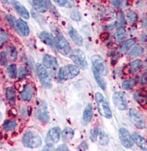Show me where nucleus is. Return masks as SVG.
Masks as SVG:
<instances>
[{"label":"nucleus","mask_w":147,"mask_h":151,"mask_svg":"<svg viewBox=\"0 0 147 151\" xmlns=\"http://www.w3.org/2000/svg\"><path fill=\"white\" fill-rule=\"evenodd\" d=\"M79 74V68L75 65H66L60 68L58 73V80L59 82H65L72 79Z\"/></svg>","instance_id":"1"},{"label":"nucleus","mask_w":147,"mask_h":151,"mask_svg":"<svg viewBox=\"0 0 147 151\" xmlns=\"http://www.w3.org/2000/svg\"><path fill=\"white\" fill-rule=\"evenodd\" d=\"M95 100H96L97 107H98L100 114L107 119H111L113 117L112 111H111L107 101L104 97L103 94L97 92L95 94Z\"/></svg>","instance_id":"2"},{"label":"nucleus","mask_w":147,"mask_h":151,"mask_svg":"<svg viewBox=\"0 0 147 151\" xmlns=\"http://www.w3.org/2000/svg\"><path fill=\"white\" fill-rule=\"evenodd\" d=\"M22 142L25 147L29 148H38L42 144L41 138L37 132L34 131L26 132L23 137Z\"/></svg>","instance_id":"3"},{"label":"nucleus","mask_w":147,"mask_h":151,"mask_svg":"<svg viewBox=\"0 0 147 151\" xmlns=\"http://www.w3.org/2000/svg\"><path fill=\"white\" fill-rule=\"evenodd\" d=\"M55 39V46L59 53L63 55L69 56L70 54L72 53V49H71V47L67 40L61 34V32L56 33Z\"/></svg>","instance_id":"4"},{"label":"nucleus","mask_w":147,"mask_h":151,"mask_svg":"<svg viewBox=\"0 0 147 151\" xmlns=\"http://www.w3.org/2000/svg\"><path fill=\"white\" fill-rule=\"evenodd\" d=\"M130 120L134 126L138 129H144L146 127V122L144 118L138 111L136 109L132 108L129 110Z\"/></svg>","instance_id":"5"},{"label":"nucleus","mask_w":147,"mask_h":151,"mask_svg":"<svg viewBox=\"0 0 147 151\" xmlns=\"http://www.w3.org/2000/svg\"><path fill=\"white\" fill-rule=\"evenodd\" d=\"M36 72L40 82L46 88H50L52 86L50 77L44 65L38 63L36 67Z\"/></svg>","instance_id":"6"},{"label":"nucleus","mask_w":147,"mask_h":151,"mask_svg":"<svg viewBox=\"0 0 147 151\" xmlns=\"http://www.w3.org/2000/svg\"><path fill=\"white\" fill-rule=\"evenodd\" d=\"M68 57L82 69H86L87 68V62L85 54L80 49H75L74 51H72Z\"/></svg>","instance_id":"7"},{"label":"nucleus","mask_w":147,"mask_h":151,"mask_svg":"<svg viewBox=\"0 0 147 151\" xmlns=\"http://www.w3.org/2000/svg\"><path fill=\"white\" fill-rule=\"evenodd\" d=\"M119 138L122 145L126 148H131L134 146V141L132 135L126 128L122 127L119 130Z\"/></svg>","instance_id":"8"},{"label":"nucleus","mask_w":147,"mask_h":151,"mask_svg":"<svg viewBox=\"0 0 147 151\" xmlns=\"http://www.w3.org/2000/svg\"><path fill=\"white\" fill-rule=\"evenodd\" d=\"M60 137V128L59 127H54L47 132L45 138V142L47 145L53 146L58 143Z\"/></svg>","instance_id":"9"},{"label":"nucleus","mask_w":147,"mask_h":151,"mask_svg":"<svg viewBox=\"0 0 147 151\" xmlns=\"http://www.w3.org/2000/svg\"><path fill=\"white\" fill-rule=\"evenodd\" d=\"M113 101L116 107L120 110H126L127 109V104L125 99V94L123 92L117 91L113 94Z\"/></svg>","instance_id":"10"},{"label":"nucleus","mask_w":147,"mask_h":151,"mask_svg":"<svg viewBox=\"0 0 147 151\" xmlns=\"http://www.w3.org/2000/svg\"><path fill=\"white\" fill-rule=\"evenodd\" d=\"M92 68L96 69L98 72L100 73L102 75H106L107 71L104 64V61L103 58L99 55H94L92 57Z\"/></svg>","instance_id":"11"},{"label":"nucleus","mask_w":147,"mask_h":151,"mask_svg":"<svg viewBox=\"0 0 147 151\" xmlns=\"http://www.w3.org/2000/svg\"><path fill=\"white\" fill-rule=\"evenodd\" d=\"M11 4L12 5L13 8L16 11V12H17L21 17L26 19V20L29 19V12H28L27 9L22 4H20V2L16 1V0H12Z\"/></svg>","instance_id":"12"},{"label":"nucleus","mask_w":147,"mask_h":151,"mask_svg":"<svg viewBox=\"0 0 147 151\" xmlns=\"http://www.w3.org/2000/svg\"><path fill=\"white\" fill-rule=\"evenodd\" d=\"M43 65L47 69L56 70L58 67V63L56 58L49 54H46L43 58Z\"/></svg>","instance_id":"13"},{"label":"nucleus","mask_w":147,"mask_h":151,"mask_svg":"<svg viewBox=\"0 0 147 151\" xmlns=\"http://www.w3.org/2000/svg\"><path fill=\"white\" fill-rule=\"evenodd\" d=\"M16 30H17L18 34L22 35V36L27 37L29 35L30 30L27 23L22 19H18L16 21Z\"/></svg>","instance_id":"14"},{"label":"nucleus","mask_w":147,"mask_h":151,"mask_svg":"<svg viewBox=\"0 0 147 151\" xmlns=\"http://www.w3.org/2000/svg\"><path fill=\"white\" fill-rule=\"evenodd\" d=\"M28 1L35 10L39 13L46 12L48 8L47 4L44 0H28Z\"/></svg>","instance_id":"15"},{"label":"nucleus","mask_w":147,"mask_h":151,"mask_svg":"<svg viewBox=\"0 0 147 151\" xmlns=\"http://www.w3.org/2000/svg\"><path fill=\"white\" fill-rule=\"evenodd\" d=\"M39 38L41 41L49 46H54L56 44V39L54 35L48 32H41L39 35Z\"/></svg>","instance_id":"16"},{"label":"nucleus","mask_w":147,"mask_h":151,"mask_svg":"<svg viewBox=\"0 0 147 151\" xmlns=\"http://www.w3.org/2000/svg\"><path fill=\"white\" fill-rule=\"evenodd\" d=\"M37 117L40 122L43 123L48 122L49 119V115L47 113V105L46 103H43L37 110Z\"/></svg>","instance_id":"17"},{"label":"nucleus","mask_w":147,"mask_h":151,"mask_svg":"<svg viewBox=\"0 0 147 151\" xmlns=\"http://www.w3.org/2000/svg\"><path fill=\"white\" fill-rule=\"evenodd\" d=\"M132 135L133 139H134V143L142 150H147V141L145 139L139 134H138L137 132H134Z\"/></svg>","instance_id":"18"},{"label":"nucleus","mask_w":147,"mask_h":151,"mask_svg":"<svg viewBox=\"0 0 147 151\" xmlns=\"http://www.w3.org/2000/svg\"><path fill=\"white\" fill-rule=\"evenodd\" d=\"M21 97L23 101H30L31 100L33 95V89L31 85L28 84L24 87V88L20 93Z\"/></svg>","instance_id":"19"},{"label":"nucleus","mask_w":147,"mask_h":151,"mask_svg":"<svg viewBox=\"0 0 147 151\" xmlns=\"http://www.w3.org/2000/svg\"><path fill=\"white\" fill-rule=\"evenodd\" d=\"M68 34L71 39L72 41L75 42V43L78 46H82L83 42H84V40H83L82 37L81 35L78 33V32L74 28H71L68 31Z\"/></svg>","instance_id":"20"},{"label":"nucleus","mask_w":147,"mask_h":151,"mask_svg":"<svg viewBox=\"0 0 147 151\" xmlns=\"http://www.w3.org/2000/svg\"><path fill=\"white\" fill-rule=\"evenodd\" d=\"M6 100L9 105H15L16 103V91L12 87H8L6 91Z\"/></svg>","instance_id":"21"},{"label":"nucleus","mask_w":147,"mask_h":151,"mask_svg":"<svg viewBox=\"0 0 147 151\" xmlns=\"http://www.w3.org/2000/svg\"><path fill=\"white\" fill-rule=\"evenodd\" d=\"M92 72H93L94 76L95 78V79H96V82L99 85V86L100 87L101 89H103V91H105L106 84V82L104 81V80L103 79V76H101L102 74L94 68H92Z\"/></svg>","instance_id":"22"},{"label":"nucleus","mask_w":147,"mask_h":151,"mask_svg":"<svg viewBox=\"0 0 147 151\" xmlns=\"http://www.w3.org/2000/svg\"><path fill=\"white\" fill-rule=\"evenodd\" d=\"M92 117H93V109H92V105L91 104H88L84 109V114H83V119H84L85 122L89 123L91 122Z\"/></svg>","instance_id":"23"},{"label":"nucleus","mask_w":147,"mask_h":151,"mask_svg":"<svg viewBox=\"0 0 147 151\" xmlns=\"http://www.w3.org/2000/svg\"><path fill=\"white\" fill-rule=\"evenodd\" d=\"M142 65H143V63L140 60L133 61L130 64V72L131 74H136V73L138 72L142 68Z\"/></svg>","instance_id":"24"},{"label":"nucleus","mask_w":147,"mask_h":151,"mask_svg":"<svg viewBox=\"0 0 147 151\" xmlns=\"http://www.w3.org/2000/svg\"><path fill=\"white\" fill-rule=\"evenodd\" d=\"M74 136V131L69 127H66L62 132V138L64 142L71 140Z\"/></svg>","instance_id":"25"},{"label":"nucleus","mask_w":147,"mask_h":151,"mask_svg":"<svg viewBox=\"0 0 147 151\" xmlns=\"http://www.w3.org/2000/svg\"><path fill=\"white\" fill-rule=\"evenodd\" d=\"M144 52L143 47L140 45L135 46L134 48H132L131 50L128 53V55L130 57H137L141 55Z\"/></svg>","instance_id":"26"},{"label":"nucleus","mask_w":147,"mask_h":151,"mask_svg":"<svg viewBox=\"0 0 147 151\" xmlns=\"http://www.w3.org/2000/svg\"><path fill=\"white\" fill-rule=\"evenodd\" d=\"M6 53L12 61L16 60L17 58V51H16L15 47L9 46L7 47Z\"/></svg>","instance_id":"27"},{"label":"nucleus","mask_w":147,"mask_h":151,"mask_svg":"<svg viewBox=\"0 0 147 151\" xmlns=\"http://www.w3.org/2000/svg\"><path fill=\"white\" fill-rule=\"evenodd\" d=\"M16 125H17L16 124V122L13 121V120H6L3 124V129L6 132L12 130V129L15 128L16 127Z\"/></svg>","instance_id":"28"},{"label":"nucleus","mask_w":147,"mask_h":151,"mask_svg":"<svg viewBox=\"0 0 147 151\" xmlns=\"http://www.w3.org/2000/svg\"><path fill=\"white\" fill-rule=\"evenodd\" d=\"M109 138L108 136L106 134L104 133L103 131L99 132V143L102 146H105L108 144Z\"/></svg>","instance_id":"29"},{"label":"nucleus","mask_w":147,"mask_h":151,"mask_svg":"<svg viewBox=\"0 0 147 151\" xmlns=\"http://www.w3.org/2000/svg\"><path fill=\"white\" fill-rule=\"evenodd\" d=\"M7 70H8V73L11 78H16V76H17V68L15 64L9 65L7 68Z\"/></svg>","instance_id":"30"},{"label":"nucleus","mask_w":147,"mask_h":151,"mask_svg":"<svg viewBox=\"0 0 147 151\" xmlns=\"http://www.w3.org/2000/svg\"><path fill=\"white\" fill-rule=\"evenodd\" d=\"M136 84V82L133 79L126 80L122 82V88L125 90H130Z\"/></svg>","instance_id":"31"},{"label":"nucleus","mask_w":147,"mask_h":151,"mask_svg":"<svg viewBox=\"0 0 147 151\" xmlns=\"http://www.w3.org/2000/svg\"><path fill=\"white\" fill-rule=\"evenodd\" d=\"M135 43H136V40L134 39H130L127 40L126 41L124 42L123 44V47H122V51H127L129 50V49L134 45Z\"/></svg>","instance_id":"32"},{"label":"nucleus","mask_w":147,"mask_h":151,"mask_svg":"<svg viewBox=\"0 0 147 151\" xmlns=\"http://www.w3.org/2000/svg\"><path fill=\"white\" fill-rule=\"evenodd\" d=\"M126 37V31L124 28H121L117 30V32L115 34V38L117 39V42H121L123 41V39Z\"/></svg>","instance_id":"33"},{"label":"nucleus","mask_w":147,"mask_h":151,"mask_svg":"<svg viewBox=\"0 0 147 151\" xmlns=\"http://www.w3.org/2000/svg\"><path fill=\"white\" fill-rule=\"evenodd\" d=\"M99 129L98 127H94V128L92 129L90 132V138L91 139L92 142H96L98 138V136L99 135Z\"/></svg>","instance_id":"34"},{"label":"nucleus","mask_w":147,"mask_h":151,"mask_svg":"<svg viewBox=\"0 0 147 151\" xmlns=\"http://www.w3.org/2000/svg\"><path fill=\"white\" fill-rule=\"evenodd\" d=\"M127 19L130 23L136 22L138 20V16L134 12H130L127 14Z\"/></svg>","instance_id":"35"},{"label":"nucleus","mask_w":147,"mask_h":151,"mask_svg":"<svg viewBox=\"0 0 147 151\" xmlns=\"http://www.w3.org/2000/svg\"><path fill=\"white\" fill-rule=\"evenodd\" d=\"M0 62L2 66H6L8 64V58H7V53L6 52L1 51V55H0Z\"/></svg>","instance_id":"36"},{"label":"nucleus","mask_w":147,"mask_h":151,"mask_svg":"<svg viewBox=\"0 0 147 151\" xmlns=\"http://www.w3.org/2000/svg\"><path fill=\"white\" fill-rule=\"evenodd\" d=\"M6 18H7V20L8 21L9 25H10L13 28H16V21H17V20H16L15 18H14L13 16L9 15V14H8V15L6 16Z\"/></svg>","instance_id":"37"},{"label":"nucleus","mask_w":147,"mask_h":151,"mask_svg":"<svg viewBox=\"0 0 147 151\" xmlns=\"http://www.w3.org/2000/svg\"><path fill=\"white\" fill-rule=\"evenodd\" d=\"M71 18L76 22H79L81 20V14L78 11H73L71 13Z\"/></svg>","instance_id":"38"},{"label":"nucleus","mask_w":147,"mask_h":151,"mask_svg":"<svg viewBox=\"0 0 147 151\" xmlns=\"http://www.w3.org/2000/svg\"><path fill=\"white\" fill-rule=\"evenodd\" d=\"M54 2L60 7L65 6L66 5H69L70 3H73L72 0H54Z\"/></svg>","instance_id":"39"},{"label":"nucleus","mask_w":147,"mask_h":151,"mask_svg":"<svg viewBox=\"0 0 147 151\" xmlns=\"http://www.w3.org/2000/svg\"><path fill=\"white\" fill-rule=\"evenodd\" d=\"M1 46H2V45L3 43H5V42H6L7 41H8L9 40V38L8 35H7V33L4 31V30L2 29H1Z\"/></svg>","instance_id":"40"},{"label":"nucleus","mask_w":147,"mask_h":151,"mask_svg":"<svg viewBox=\"0 0 147 151\" xmlns=\"http://www.w3.org/2000/svg\"><path fill=\"white\" fill-rule=\"evenodd\" d=\"M88 148V144L86 141H83L82 143L80 144L78 146V149L82 150H85Z\"/></svg>","instance_id":"41"},{"label":"nucleus","mask_w":147,"mask_h":151,"mask_svg":"<svg viewBox=\"0 0 147 151\" xmlns=\"http://www.w3.org/2000/svg\"><path fill=\"white\" fill-rule=\"evenodd\" d=\"M125 25V20L124 18V15L123 13L121 12L119 15V26L121 27H123Z\"/></svg>","instance_id":"42"},{"label":"nucleus","mask_w":147,"mask_h":151,"mask_svg":"<svg viewBox=\"0 0 147 151\" xmlns=\"http://www.w3.org/2000/svg\"><path fill=\"white\" fill-rule=\"evenodd\" d=\"M140 82L142 84H147V72L142 75L140 78Z\"/></svg>","instance_id":"43"},{"label":"nucleus","mask_w":147,"mask_h":151,"mask_svg":"<svg viewBox=\"0 0 147 151\" xmlns=\"http://www.w3.org/2000/svg\"><path fill=\"white\" fill-rule=\"evenodd\" d=\"M111 2L116 7H120L122 5V0H112Z\"/></svg>","instance_id":"44"},{"label":"nucleus","mask_w":147,"mask_h":151,"mask_svg":"<svg viewBox=\"0 0 147 151\" xmlns=\"http://www.w3.org/2000/svg\"><path fill=\"white\" fill-rule=\"evenodd\" d=\"M56 150H69L68 148H67V146L65 145H61L60 146H58V147L56 148Z\"/></svg>","instance_id":"45"},{"label":"nucleus","mask_w":147,"mask_h":151,"mask_svg":"<svg viewBox=\"0 0 147 151\" xmlns=\"http://www.w3.org/2000/svg\"><path fill=\"white\" fill-rule=\"evenodd\" d=\"M26 74H27V72L23 69V68L20 67L19 68V76H24Z\"/></svg>","instance_id":"46"},{"label":"nucleus","mask_w":147,"mask_h":151,"mask_svg":"<svg viewBox=\"0 0 147 151\" xmlns=\"http://www.w3.org/2000/svg\"><path fill=\"white\" fill-rule=\"evenodd\" d=\"M1 2L3 4H8V0H1Z\"/></svg>","instance_id":"47"}]
</instances>
